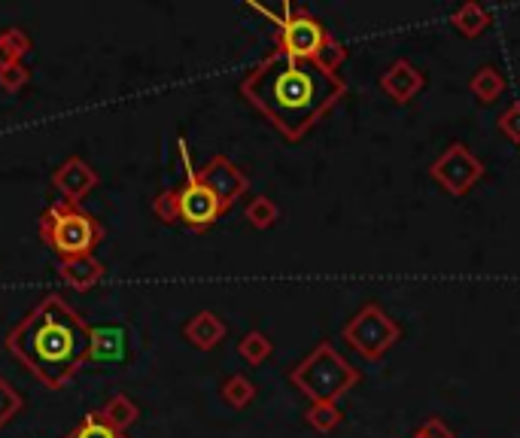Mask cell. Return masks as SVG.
<instances>
[{"label":"cell","instance_id":"cell-1","mask_svg":"<svg viewBox=\"0 0 520 438\" xmlns=\"http://www.w3.org/2000/svg\"><path fill=\"white\" fill-rule=\"evenodd\" d=\"M241 95L286 140H302L347 95V83L317 61L268 52L241 80Z\"/></svg>","mask_w":520,"mask_h":438},{"label":"cell","instance_id":"cell-2","mask_svg":"<svg viewBox=\"0 0 520 438\" xmlns=\"http://www.w3.org/2000/svg\"><path fill=\"white\" fill-rule=\"evenodd\" d=\"M4 344L43 387L61 390L89 365L92 326L58 292H49L7 332Z\"/></svg>","mask_w":520,"mask_h":438},{"label":"cell","instance_id":"cell-3","mask_svg":"<svg viewBox=\"0 0 520 438\" xmlns=\"http://www.w3.org/2000/svg\"><path fill=\"white\" fill-rule=\"evenodd\" d=\"M274 52L302 58V61H317L326 70H335L347 61V46L335 40L320 19H314L308 10L283 4V16L274 31Z\"/></svg>","mask_w":520,"mask_h":438},{"label":"cell","instance_id":"cell-4","mask_svg":"<svg viewBox=\"0 0 520 438\" xmlns=\"http://www.w3.org/2000/svg\"><path fill=\"white\" fill-rule=\"evenodd\" d=\"M289 381L311 402H338L362 381V372L350 365L329 341H320L299 365H292Z\"/></svg>","mask_w":520,"mask_h":438},{"label":"cell","instance_id":"cell-5","mask_svg":"<svg viewBox=\"0 0 520 438\" xmlns=\"http://www.w3.org/2000/svg\"><path fill=\"white\" fill-rule=\"evenodd\" d=\"M40 238L58 259L86 256L104 241V226L73 201H52L40 216Z\"/></svg>","mask_w":520,"mask_h":438},{"label":"cell","instance_id":"cell-6","mask_svg":"<svg viewBox=\"0 0 520 438\" xmlns=\"http://www.w3.org/2000/svg\"><path fill=\"white\" fill-rule=\"evenodd\" d=\"M226 210L229 207L219 201V195L207 183L195 177V171L180 189H168L153 201V213L162 223H180L192 232H207Z\"/></svg>","mask_w":520,"mask_h":438},{"label":"cell","instance_id":"cell-7","mask_svg":"<svg viewBox=\"0 0 520 438\" xmlns=\"http://www.w3.org/2000/svg\"><path fill=\"white\" fill-rule=\"evenodd\" d=\"M341 338L347 347H353L362 359L378 362L384 359L402 338V326L378 305V302H365L341 329Z\"/></svg>","mask_w":520,"mask_h":438},{"label":"cell","instance_id":"cell-8","mask_svg":"<svg viewBox=\"0 0 520 438\" xmlns=\"http://www.w3.org/2000/svg\"><path fill=\"white\" fill-rule=\"evenodd\" d=\"M432 180L454 198H463L469 189H475L484 177V162L469 150L463 140H454L432 165H429Z\"/></svg>","mask_w":520,"mask_h":438},{"label":"cell","instance_id":"cell-9","mask_svg":"<svg viewBox=\"0 0 520 438\" xmlns=\"http://www.w3.org/2000/svg\"><path fill=\"white\" fill-rule=\"evenodd\" d=\"M195 177H198L201 183H207L226 207H232V204H235L241 195H247V189H250V177H247L229 156H213L201 171H195Z\"/></svg>","mask_w":520,"mask_h":438},{"label":"cell","instance_id":"cell-10","mask_svg":"<svg viewBox=\"0 0 520 438\" xmlns=\"http://www.w3.org/2000/svg\"><path fill=\"white\" fill-rule=\"evenodd\" d=\"M426 86V73L411 64L408 58L393 61L384 73H381V92L393 101V104H411Z\"/></svg>","mask_w":520,"mask_h":438},{"label":"cell","instance_id":"cell-11","mask_svg":"<svg viewBox=\"0 0 520 438\" xmlns=\"http://www.w3.org/2000/svg\"><path fill=\"white\" fill-rule=\"evenodd\" d=\"M52 186L61 192L64 201H73V204H80L95 186H98V171L80 159V156H70L67 162H61L52 174Z\"/></svg>","mask_w":520,"mask_h":438},{"label":"cell","instance_id":"cell-12","mask_svg":"<svg viewBox=\"0 0 520 438\" xmlns=\"http://www.w3.org/2000/svg\"><path fill=\"white\" fill-rule=\"evenodd\" d=\"M58 274L61 280L77 289V292H89L92 286H98V280L104 277V262L95 253L86 256H73V259H61L58 262Z\"/></svg>","mask_w":520,"mask_h":438},{"label":"cell","instance_id":"cell-13","mask_svg":"<svg viewBox=\"0 0 520 438\" xmlns=\"http://www.w3.org/2000/svg\"><path fill=\"white\" fill-rule=\"evenodd\" d=\"M229 326L226 320H222L219 314L213 311H198L186 326H183V335L192 347L198 350H213L216 344H222V338H226Z\"/></svg>","mask_w":520,"mask_h":438},{"label":"cell","instance_id":"cell-14","mask_svg":"<svg viewBox=\"0 0 520 438\" xmlns=\"http://www.w3.org/2000/svg\"><path fill=\"white\" fill-rule=\"evenodd\" d=\"M125 359V332L119 326H104L92 329V350H89V365H110Z\"/></svg>","mask_w":520,"mask_h":438},{"label":"cell","instance_id":"cell-15","mask_svg":"<svg viewBox=\"0 0 520 438\" xmlns=\"http://www.w3.org/2000/svg\"><path fill=\"white\" fill-rule=\"evenodd\" d=\"M505 89H508V80H505V73H502L496 64H481V67L472 73V80H469V92H472L481 104L499 101Z\"/></svg>","mask_w":520,"mask_h":438},{"label":"cell","instance_id":"cell-16","mask_svg":"<svg viewBox=\"0 0 520 438\" xmlns=\"http://www.w3.org/2000/svg\"><path fill=\"white\" fill-rule=\"evenodd\" d=\"M490 10L487 7H481V4H475V0H469V4H463V7H457L454 13H451V25L463 34V37H469V40H475V37H481L487 28H490Z\"/></svg>","mask_w":520,"mask_h":438},{"label":"cell","instance_id":"cell-17","mask_svg":"<svg viewBox=\"0 0 520 438\" xmlns=\"http://www.w3.org/2000/svg\"><path fill=\"white\" fill-rule=\"evenodd\" d=\"M98 411H101V417H104L110 426H116V429H122V432H125L131 423H137V417H140L134 399L125 396V393H113V396L104 402V408H98Z\"/></svg>","mask_w":520,"mask_h":438},{"label":"cell","instance_id":"cell-18","mask_svg":"<svg viewBox=\"0 0 520 438\" xmlns=\"http://www.w3.org/2000/svg\"><path fill=\"white\" fill-rule=\"evenodd\" d=\"M64 438H128L122 429H116V426H110L104 417H101V411H89L77 426H73Z\"/></svg>","mask_w":520,"mask_h":438},{"label":"cell","instance_id":"cell-19","mask_svg":"<svg viewBox=\"0 0 520 438\" xmlns=\"http://www.w3.org/2000/svg\"><path fill=\"white\" fill-rule=\"evenodd\" d=\"M31 52V37L22 28H7L0 31V67L16 64Z\"/></svg>","mask_w":520,"mask_h":438},{"label":"cell","instance_id":"cell-20","mask_svg":"<svg viewBox=\"0 0 520 438\" xmlns=\"http://www.w3.org/2000/svg\"><path fill=\"white\" fill-rule=\"evenodd\" d=\"M244 216L250 219V226H253V229L265 232V229H271V226L277 223V219H280V207H277L268 195H256V198L247 201Z\"/></svg>","mask_w":520,"mask_h":438},{"label":"cell","instance_id":"cell-21","mask_svg":"<svg viewBox=\"0 0 520 438\" xmlns=\"http://www.w3.org/2000/svg\"><path fill=\"white\" fill-rule=\"evenodd\" d=\"M344 420V411L338 408V402H311V408L305 411V423L317 432H332L338 429Z\"/></svg>","mask_w":520,"mask_h":438},{"label":"cell","instance_id":"cell-22","mask_svg":"<svg viewBox=\"0 0 520 438\" xmlns=\"http://www.w3.org/2000/svg\"><path fill=\"white\" fill-rule=\"evenodd\" d=\"M219 393H222V399H226L232 408H247L256 399V384L247 375H232V378L222 381Z\"/></svg>","mask_w":520,"mask_h":438},{"label":"cell","instance_id":"cell-23","mask_svg":"<svg viewBox=\"0 0 520 438\" xmlns=\"http://www.w3.org/2000/svg\"><path fill=\"white\" fill-rule=\"evenodd\" d=\"M238 353H241L244 362H250V365H262V362L274 353V344H271V338H268L265 332L253 329V332H247V335L241 338Z\"/></svg>","mask_w":520,"mask_h":438},{"label":"cell","instance_id":"cell-24","mask_svg":"<svg viewBox=\"0 0 520 438\" xmlns=\"http://www.w3.org/2000/svg\"><path fill=\"white\" fill-rule=\"evenodd\" d=\"M22 408H25L22 393H19L7 378H0V426H7Z\"/></svg>","mask_w":520,"mask_h":438},{"label":"cell","instance_id":"cell-25","mask_svg":"<svg viewBox=\"0 0 520 438\" xmlns=\"http://www.w3.org/2000/svg\"><path fill=\"white\" fill-rule=\"evenodd\" d=\"M31 83V70L25 61H16V64H7V67H0V89H7V92H19Z\"/></svg>","mask_w":520,"mask_h":438},{"label":"cell","instance_id":"cell-26","mask_svg":"<svg viewBox=\"0 0 520 438\" xmlns=\"http://www.w3.org/2000/svg\"><path fill=\"white\" fill-rule=\"evenodd\" d=\"M496 131H499L502 137H508L514 146H520V101H511V104L505 107V113L496 119Z\"/></svg>","mask_w":520,"mask_h":438},{"label":"cell","instance_id":"cell-27","mask_svg":"<svg viewBox=\"0 0 520 438\" xmlns=\"http://www.w3.org/2000/svg\"><path fill=\"white\" fill-rule=\"evenodd\" d=\"M414 432H417L420 438H457L454 426H448L441 417H429V420H423Z\"/></svg>","mask_w":520,"mask_h":438},{"label":"cell","instance_id":"cell-28","mask_svg":"<svg viewBox=\"0 0 520 438\" xmlns=\"http://www.w3.org/2000/svg\"><path fill=\"white\" fill-rule=\"evenodd\" d=\"M411 438H420V435H417V432H414V435H411Z\"/></svg>","mask_w":520,"mask_h":438}]
</instances>
